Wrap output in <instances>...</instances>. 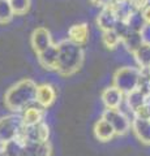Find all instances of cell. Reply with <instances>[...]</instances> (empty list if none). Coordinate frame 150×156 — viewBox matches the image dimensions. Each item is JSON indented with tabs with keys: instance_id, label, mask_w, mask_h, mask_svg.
<instances>
[{
	"instance_id": "obj_5",
	"label": "cell",
	"mask_w": 150,
	"mask_h": 156,
	"mask_svg": "<svg viewBox=\"0 0 150 156\" xmlns=\"http://www.w3.org/2000/svg\"><path fill=\"white\" fill-rule=\"evenodd\" d=\"M102 119L112 126L116 135H124L130 130L129 117L119 108H106L102 115Z\"/></svg>"
},
{
	"instance_id": "obj_13",
	"label": "cell",
	"mask_w": 150,
	"mask_h": 156,
	"mask_svg": "<svg viewBox=\"0 0 150 156\" xmlns=\"http://www.w3.org/2000/svg\"><path fill=\"white\" fill-rule=\"evenodd\" d=\"M101 98L106 108H120L124 100V94L115 86H110L102 91Z\"/></svg>"
},
{
	"instance_id": "obj_1",
	"label": "cell",
	"mask_w": 150,
	"mask_h": 156,
	"mask_svg": "<svg viewBox=\"0 0 150 156\" xmlns=\"http://www.w3.org/2000/svg\"><path fill=\"white\" fill-rule=\"evenodd\" d=\"M85 53L82 47L68 39L57 43V65L56 72L63 77H71L80 70L84 62Z\"/></svg>"
},
{
	"instance_id": "obj_6",
	"label": "cell",
	"mask_w": 150,
	"mask_h": 156,
	"mask_svg": "<svg viewBox=\"0 0 150 156\" xmlns=\"http://www.w3.org/2000/svg\"><path fill=\"white\" fill-rule=\"evenodd\" d=\"M50 136V128L48 125L42 122H38L35 125H24L21 131L18 133L16 138L24 140H38V142H47Z\"/></svg>"
},
{
	"instance_id": "obj_19",
	"label": "cell",
	"mask_w": 150,
	"mask_h": 156,
	"mask_svg": "<svg viewBox=\"0 0 150 156\" xmlns=\"http://www.w3.org/2000/svg\"><path fill=\"white\" fill-rule=\"evenodd\" d=\"M122 44L125 47V50L128 52L133 53L142 44V39H141V35H140V31L129 30L127 35L122 39Z\"/></svg>"
},
{
	"instance_id": "obj_21",
	"label": "cell",
	"mask_w": 150,
	"mask_h": 156,
	"mask_svg": "<svg viewBox=\"0 0 150 156\" xmlns=\"http://www.w3.org/2000/svg\"><path fill=\"white\" fill-rule=\"evenodd\" d=\"M125 22H127L129 30H132V31H140L142 29V26L146 23L140 9H134V11L127 17Z\"/></svg>"
},
{
	"instance_id": "obj_4",
	"label": "cell",
	"mask_w": 150,
	"mask_h": 156,
	"mask_svg": "<svg viewBox=\"0 0 150 156\" xmlns=\"http://www.w3.org/2000/svg\"><path fill=\"white\" fill-rule=\"evenodd\" d=\"M24 126L22 117L18 113L8 115L0 119V142H8L16 138Z\"/></svg>"
},
{
	"instance_id": "obj_16",
	"label": "cell",
	"mask_w": 150,
	"mask_h": 156,
	"mask_svg": "<svg viewBox=\"0 0 150 156\" xmlns=\"http://www.w3.org/2000/svg\"><path fill=\"white\" fill-rule=\"evenodd\" d=\"M111 7L114 8V12L116 14V17H118V20H122V21H125L129 14L134 9H137L132 0H114L111 3Z\"/></svg>"
},
{
	"instance_id": "obj_18",
	"label": "cell",
	"mask_w": 150,
	"mask_h": 156,
	"mask_svg": "<svg viewBox=\"0 0 150 156\" xmlns=\"http://www.w3.org/2000/svg\"><path fill=\"white\" fill-rule=\"evenodd\" d=\"M145 99H146V92L138 89V87L133 91L128 92V94H125V103H127L128 108L132 111V113L145 103Z\"/></svg>"
},
{
	"instance_id": "obj_29",
	"label": "cell",
	"mask_w": 150,
	"mask_h": 156,
	"mask_svg": "<svg viewBox=\"0 0 150 156\" xmlns=\"http://www.w3.org/2000/svg\"><path fill=\"white\" fill-rule=\"evenodd\" d=\"M141 13H142V17H144V20H145V22L146 23H150V3L149 4H146L145 7H142L141 9Z\"/></svg>"
},
{
	"instance_id": "obj_25",
	"label": "cell",
	"mask_w": 150,
	"mask_h": 156,
	"mask_svg": "<svg viewBox=\"0 0 150 156\" xmlns=\"http://www.w3.org/2000/svg\"><path fill=\"white\" fill-rule=\"evenodd\" d=\"M14 16H22L30 8V0H8Z\"/></svg>"
},
{
	"instance_id": "obj_24",
	"label": "cell",
	"mask_w": 150,
	"mask_h": 156,
	"mask_svg": "<svg viewBox=\"0 0 150 156\" xmlns=\"http://www.w3.org/2000/svg\"><path fill=\"white\" fill-rule=\"evenodd\" d=\"M14 17V13L12 11V7L9 4L8 0H0V23H8L9 21H12V18Z\"/></svg>"
},
{
	"instance_id": "obj_23",
	"label": "cell",
	"mask_w": 150,
	"mask_h": 156,
	"mask_svg": "<svg viewBox=\"0 0 150 156\" xmlns=\"http://www.w3.org/2000/svg\"><path fill=\"white\" fill-rule=\"evenodd\" d=\"M22 140L18 138H13L4 143V152L7 156H21Z\"/></svg>"
},
{
	"instance_id": "obj_33",
	"label": "cell",
	"mask_w": 150,
	"mask_h": 156,
	"mask_svg": "<svg viewBox=\"0 0 150 156\" xmlns=\"http://www.w3.org/2000/svg\"><path fill=\"white\" fill-rule=\"evenodd\" d=\"M146 69H148V72H149V74H150V65H149V66L146 68Z\"/></svg>"
},
{
	"instance_id": "obj_31",
	"label": "cell",
	"mask_w": 150,
	"mask_h": 156,
	"mask_svg": "<svg viewBox=\"0 0 150 156\" xmlns=\"http://www.w3.org/2000/svg\"><path fill=\"white\" fill-rule=\"evenodd\" d=\"M145 91H146V94H148V95H150V80H149V82H148V85H146V90H145Z\"/></svg>"
},
{
	"instance_id": "obj_30",
	"label": "cell",
	"mask_w": 150,
	"mask_h": 156,
	"mask_svg": "<svg viewBox=\"0 0 150 156\" xmlns=\"http://www.w3.org/2000/svg\"><path fill=\"white\" fill-rule=\"evenodd\" d=\"M91 4H94L95 7H101V8H103V7H107L110 5L111 3L114 2V0H90Z\"/></svg>"
},
{
	"instance_id": "obj_32",
	"label": "cell",
	"mask_w": 150,
	"mask_h": 156,
	"mask_svg": "<svg viewBox=\"0 0 150 156\" xmlns=\"http://www.w3.org/2000/svg\"><path fill=\"white\" fill-rule=\"evenodd\" d=\"M0 156H7V155H5V152H4V150L0 151Z\"/></svg>"
},
{
	"instance_id": "obj_12",
	"label": "cell",
	"mask_w": 150,
	"mask_h": 156,
	"mask_svg": "<svg viewBox=\"0 0 150 156\" xmlns=\"http://www.w3.org/2000/svg\"><path fill=\"white\" fill-rule=\"evenodd\" d=\"M89 26L88 23L82 22V23H76V25L71 26L69 30H68V41H71L72 43L75 44H79V46H85L89 41Z\"/></svg>"
},
{
	"instance_id": "obj_3",
	"label": "cell",
	"mask_w": 150,
	"mask_h": 156,
	"mask_svg": "<svg viewBox=\"0 0 150 156\" xmlns=\"http://www.w3.org/2000/svg\"><path fill=\"white\" fill-rule=\"evenodd\" d=\"M114 86L119 89L123 94L133 91L140 83V68L123 66L114 73Z\"/></svg>"
},
{
	"instance_id": "obj_20",
	"label": "cell",
	"mask_w": 150,
	"mask_h": 156,
	"mask_svg": "<svg viewBox=\"0 0 150 156\" xmlns=\"http://www.w3.org/2000/svg\"><path fill=\"white\" fill-rule=\"evenodd\" d=\"M132 55L134 56V60L137 61L140 68H148L150 65V46L142 43Z\"/></svg>"
},
{
	"instance_id": "obj_26",
	"label": "cell",
	"mask_w": 150,
	"mask_h": 156,
	"mask_svg": "<svg viewBox=\"0 0 150 156\" xmlns=\"http://www.w3.org/2000/svg\"><path fill=\"white\" fill-rule=\"evenodd\" d=\"M134 117H141V119H146L150 120V95L146 94V99H145V103L140 107L137 111L133 112Z\"/></svg>"
},
{
	"instance_id": "obj_14",
	"label": "cell",
	"mask_w": 150,
	"mask_h": 156,
	"mask_svg": "<svg viewBox=\"0 0 150 156\" xmlns=\"http://www.w3.org/2000/svg\"><path fill=\"white\" fill-rule=\"evenodd\" d=\"M116 22H118V17H116L114 8L111 7V4L107 7H103L102 11L97 16V26L102 31L112 30Z\"/></svg>"
},
{
	"instance_id": "obj_11",
	"label": "cell",
	"mask_w": 150,
	"mask_h": 156,
	"mask_svg": "<svg viewBox=\"0 0 150 156\" xmlns=\"http://www.w3.org/2000/svg\"><path fill=\"white\" fill-rule=\"evenodd\" d=\"M38 55V62L41 64L43 69L47 70H56L57 65V44H50L46 50L37 53Z\"/></svg>"
},
{
	"instance_id": "obj_28",
	"label": "cell",
	"mask_w": 150,
	"mask_h": 156,
	"mask_svg": "<svg viewBox=\"0 0 150 156\" xmlns=\"http://www.w3.org/2000/svg\"><path fill=\"white\" fill-rule=\"evenodd\" d=\"M140 35H141L144 44L150 46V23H145L142 29L140 30Z\"/></svg>"
},
{
	"instance_id": "obj_15",
	"label": "cell",
	"mask_w": 150,
	"mask_h": 156,
	"mask_svg": "<svg viewBox=\"0 0 150 156\" xmlns=\"http://www.w3.org/2000/svg\"><path fill=\"white\" fill-rule=\"evenodd\" d=\"M94 135L101 142H110L111 139H114V136L116 134H115V130L112 129V126L107 121L103 119H99L94 125Z\"/></svg>"
},
{
	"instance_id": "obj_2",
	"label": "cell",
	"mask_w": 150,
	"mask_h": 156,
	"mask_svg": "<svg viewBox=\"0 0 150 156\" xmlns=\"http://www.w3.org/2000/svg\"><path fill=\"white\" fill-rule=\"evenodd\" d=\"M37 86L38 85L30 78H24L18 81L5 92V96H4L5 107L14 113L22 112L26 107L35 103Z\"/></svg>"
},
{
	"instance_id": "obj_8",
	"label": "cell",
	"mask_w": 150,
	"mask_h": 156,
	"mask_svg": "<svg viewBox=\"0 0 150 156\" xmlns=\"http://www.w3.org/2000/svg\"><path fill=\"white\" fill-rule=\"evenodd\" d=\"M56 100V90L55 87L50 83H43L37 86V94H35V103L41 108H50Z\"/></svg>"
},
{
	"instance_id": "obj_22",
	"label": "cell",
	"mask_w": 150,
	"mask_h": 156,
	"mask_svg": "<svg viewBox=\"0 0 150 156\" xmlns=\"http://www.w3.org/2000/svg\"><path fill=\"white\" fill-rule=\"evenodd\" d=\"M102 42L108 50H115L122 43V39L114 30H107L102 31Z\"/></svg>"
},
{
	"instance_id": "obj_27",
	"label": "cell",
	"mask_w": 150,
	"mask_h": 156,
	"mask_svg": "<svg viewBox=\"0 0 150 156\" xmlns=\"http://www.w3.org/2000/svg\"><path fill=\"white\" fill-rule=\"evenodd\" d=\"M112 30H114V31H115V33L120 37V39H123V38L128 34L129 27H128V25H127V22H125V21H122V20H118V22L115 23V26H114Z\"/></svg>"
},
{
	"instance_id": "obj_17",
	"label": "cell",
	"mask_w": 150,
	"mask_h": 156,
	"mask_svg": "<svg viewBox=\"0 0 150 156\" xmlns=\"http://www.w3.org/2000/svg\"><path fill=\"white\" fill-rule=\"evenodd\" d=\"M22 122L24 125H35L38 122H42L43 117H45V111L38 107H31L29 105L22 111Z\"/></svg>"
},
{
	"instance_id": "obj_9",
	"label": "cell",
	"mask_w": 150,
	"mask_h": 156,
	"mask_svg": "<svg viewBox=\"0 0 150 156\" xmlns=\"http://www.w3.org/2000/svg\"><path fill=\"white\" fill-rule=\"evenodd\" d=\"M130 129L142 144L150 146V120L133 116V120L130 121Z\"/></svg>"
},
{
	"instance_id": "obj_10",
	"label": "cell",
	"mask_w": 150,
	"mask_h": 156,
	"mask_svg": "<svg viewBox=\"0 0 150 156\" xmlns=\"http://www.w3.org/2000/svg\"><path fill=\"white\" fill-rule=\"evenodd\" d=\"M30 43L35 53L42 52L50 44H52V38H51L50 31L46 27H37L31 34Z\"/></svg>"
},
{
	"instance_id": "obj_7",
	"label": "cell",
	"mask_w": 150,
	"mask_h": 156,
	"mask_svg": "<svg viewBox=\"0 0 150 156\" xmlns=\"http://www.w3.org/2000/svg\"><path fill=\"white\" fill-rule=\"evenodd\" d=\"M52 147L50 142H38V140H24L21 156H51Z\"/></svg>"
}]
</instances>
